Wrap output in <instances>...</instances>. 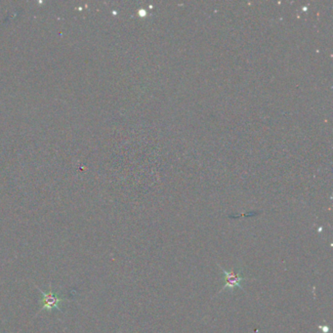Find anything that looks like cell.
<instances>
[{
	"label": "cell",
	"mask_w": 333,
	"mask_h": 333,
	"mask_svg": "<svg viewBox=\"0 0 333 333\" xmlns=\"http://www.w3.org/2000/svg\"><path fill=\"white\" fill-rule=\"evenodd\" d=\"M221 271H222L224 276H225V285L223 286L222 289L220 290V292H222L224 289L226 288H230V289H234V287H239L243 288L241 286V283L247 281V278H244L240 276L239 271H235V270H232V271H228L224 270L222 267H220Z\"/></svg>",
	"instance_id": "2"
},
{
	"label": "cell",
	"mask_w": 333,
	"mask_h": 333,
	"mask_svg": "<svg viewBox=\"0 0 333 333\" xmlns=\"http://www.w3.org/2000/svg\"><path fill=\"white\" fill-rule=\"evenodd\" d=\"M38 291L41 293V308L39 309V312L47 310V311H52V310H59L60 309V305L62 304L63 302L66 300L63 297L58 296L56 293H54L52 291V289H50L48 292H43L40 288H38Z\"/></svg>",
	"instance_id": "1"
}]
</instances>
